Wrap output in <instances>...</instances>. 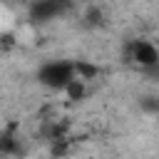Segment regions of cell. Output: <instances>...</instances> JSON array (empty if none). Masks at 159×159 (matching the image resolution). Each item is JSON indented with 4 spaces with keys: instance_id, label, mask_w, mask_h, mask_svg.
<instances>
[{
    "instance_id": "1",
    "label": "cell",
    "mask_w": 159,
    "mask_h": 159,
    "mask_svg": "<svg viewBox=\"0 0 159 159\" xmlns=\"http://www.w3.org/2000/svg\"><path fill=\"white\" fill-rule=\"evenodd\" d=\"M124 60L137 65L142 72H147L152 67H159V47L154 45V40L137 37L124 47Z\"/></svg>"
},
{
    "instance_id": "2",
    "label": "cell",
    "mask_w": 159,
    "mask_h": 159,
    "mask_svg": "<svg viewBox=\"0 0 159 159\" xmlns=\"http://www.w3.org/2000/svg\"><path fill=\"white\" fill-rule=\"evenodd\" d=\"M37 77L45 87L62 92L67 87V82L75 80V67H72V62H47V65H42Z\"/></svg>"
},
{
    "instance_id": "3",
    "label": "cell",
    "mask_w": 159,
    "mask_h": 159,
    "mask_svg": "<svg viewBox=\"0 0 159 159\" xmlns=\"http://www.w3.org/2000/svg\"><path fill=\"white\" fill-rule=\"evenodd\" d=\"M20 152H22V144H20V124L12 119V122H7L0 129V154L2 157H15Z\"/></svg>"
},
{
    "instance_id": "4",
    "label": "cell",
    "mask_w": 159,
    "mask_h": 159,
    "mask_svg": "<svg viewBox=\"0 0 159 159\" xmlns=\"http://www.w3.org/2000/svg\"><path fill=\"white\" fill-rule=\"evenodd\" d=\"M62 10H65V5H60V2L40 0V2H32V5L27 7V15H30V20H35V22H45V20H52L55 15H60Z\"/></svg>"
},
{
    "instance_id": "5",
    "label": "cell",
    "mask_w": 159,
    "mask_h": 159,
    "mask_svg": "<svg viewBox=\"0 0 159 159\" xmlns=\"http://www.w3.org/2000/svg\"><path fill=\"white\" fill-rule=\"evenodd\" d=\"M80 20H82V25H84L87 30H97V27H102V25L107 22V10H104L99 2H89V5L82 7Z\"/></svg>"
},
{
    "instance_id": "6",
    "label": "cell",
    "mask_w": 159,
    "mask_h": 159,
    "mask_svg": "<svg viewBox=\"0 0 159 159\" xmlns=\"http://www.w3.org/2000/svg\"><path fill=\"white\" fill-rule=\"evenodd\" d=\"M72 67H75V77L77 80H82V82H92V80H97L99 77V65H94V62H89V60H75L72 62Z\"/></svg>"
},
{
    "instance_id": "7",
    "label": "cell",
    "mask_w": 159,
    "mask_h": 159,
    "mask_svg": "<svg viewBox=\"0 0 159 159\" xmlns=\"http://www.w3.org/2000/svg\"><path fill=\"white\" fill-rule=\"evenodd\" d=\"M62 94H65V99H67V102H82V99L89 94V84L75 77V80H70V82H67V87L62 89Z\"/></svg>"
},
{
    "instance_id": "8",
    "label": "cell",
    "mask_w": 159,
    "mask_h": 159,
    "mask_svg": "<svg viewBox=\"0 0 159 159\" xmlns=\"http://www.w3.org/2000/svg\"><path fill=\"white\" fill-rule=\"evenodd\" d=\"M70 152H72V137L50 142V154H52V159H65V157H70Z\"/></svg>"
},
{
    "instance_id": "9",
    "label": "cell",
    "mask_w": 159,
    "mask_h": 159,
    "mask_svg": "<svg viewBox=\"0 0 159 159\" xmlns=\"http://www.w3.org/2000/svg\"><path fill=\"white\" fill-rule=\"evenodd\" d=\"M139 109L144 114H159V97L157 94H144L139 97Z\"/></svg>"
},
{
    "instance_id": "10",
    "label": "cell",
    "mask_w": 159,
    "mask_h": 159,
    "mask_svg": "<svg viewBox=\"0 0 159 159\" xmlns=\"http://www.w3.org/2000/svg\"><path fill=\"white\" fill-rule=\"evenodd\" d=\"M154 45H157V47H159V32H157V37H154Z\"/></svg>"
}]
</instances>
